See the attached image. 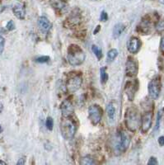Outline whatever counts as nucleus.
I'll use <instances>...</instances> for the list:
<instances>
[{"mask_svg": "<svg viewBox=\"0 0 164 165\" xmlns=\"http://www.w3.org/2000/svg\"><path fill=\"white\" fill-rule=\"evenodd\" d=\"M125 124L127 129L131 132H135L141 126V117L135 107H130L127 108L125 114Z\"/></svg>", "mask_w": 164, "mask_h": 165, "instance_id": "f257e3e1", "label": "nucleus"}, {"mask_svg": "<svg viewBox=\"0 0 164 165\" xmlns=\"http://www.w3.org/2000/svg\"><path fill=\"white\" fill-rule=\"evenodd\" d=\"M86 54L83 50L78 45H70L68 48V55L67 59L69 65L72 66H78L84 62Z\"/></svg>", "mask_w": 164, "mask_h": 165, "instance_id": "f03ea898", "label": "nucleus"}, {"mask_svg": "<svg viewBox=\"0 0 164 165\" xmlns=\"http://www.w3.org/2000/svg\"><path fill=\"white\" fill-rule=\"evenodd\" d=\"M77 131L76 123L71 117H63L60 121V131L65 139H72Z\"/></svg>", "mask_w": 164, "mask_h": 165, "instance_id": "7ed1b4c3", "label": "nucleus"}, {"mask_svg": "<svg viewBox=\"0 0 164 165\" xmlns=\"http://www.w3.org/2000/svg\"><path fill=\"white\" fill-rule=\"evenodd\" d=\"M130 143V138L129 135L124 131H119L116 134V138L114 143L115 154H122L126 152Z\"/></svg>", "mask_w": 164, "mask_h": 165, "instance_id": "20e7f679", "label": "nucleus"}, {"mask_svg": "<svg viewBox=\"0 0 164 165\" xmlns=\"http://www.w3.org/2000/svg\"><path fill=\"white\" fill-rule=\"evenodd\" d=\"M82 83V77L81 74H72L68 78L66 82V90L68 93H74L79 90Z\"/></svg>", "mask_w": 164, "mask_h": 165, "instance_id": "39448f33", "label": "nucleus"}, {"mask_svg": "<svg viewBox=\"0 0 164 165\" xmlns=\"http://www.w3.org/2000/svg\"><path fill=\"white\" fill-rule=\"evenodd\" d=\"M82 22V16L79 10L76 8L73 10L70 15L65 19L64 22V26L66 28H75L80 25Z\"/></svg>", "mask_w": 164, "mask_h": 165, "instance_id": "423d86ee", "label": "nucleus"}, {"mask_svg": "<svg viewBox=\"0 0 164 165\" xmlns=\"http://www.w3.org/2000/svg\"><path fill=\"white\" fill-rule=\"evenodd\" d=\"M88 114H89V119L92 125L97 126L100 123L103 116V111L100 106L97 104L92 105L88 108Z\"/></svg>", "mask_w": 164, "mask_h": 165, "instance_id": "0eeeda50", "label": "nucleus"}, {"mask_svg": "<svg viewBox=\"0 0 164 165\" xmlns=\"http://www.w3.org/2000/svg\"><path fill=\"white\" fill-rule=\"evenodd\" d=\"M161 81L159 78H155L152 79L149 83V97L153 99H157L159 97L161 92Z\"/></svg>", "mask_w": 164, "mask_h": 165, "instance_id": "6e6552de", "label": "nucleus"}, {"mask_svg": "<svg viewBox=\"0 0 164 165\" xmlns=\"http://www.w3.org/2000/svg\"><path fill=\"white\" fill-rule=\"evenodd\" d=\"M60 111L63 117H71L74 112V104L69 99H65L60 105Z\"/></svg>", "mask_w": 164, "mask_h": 165, "instance_id": "1a4fd4ad", "label": "nucleus"}, {"mask_svg": "<svg viewBox=\"0 0 164 165\" xmlns=\"http://www.w3.org/2000/svg\"><path fill=\"white\" fill-rule=\"evenodd\" d=\"M50 4L59 14H64L69 10V4L64 0H50Z\"/></svg>", "mask_w": 164, "mask_h": 165, "instance_id": "9d476101", "label": "nucleus"}, {"mask_svg": "<svg viewBox=\"0 0 164 165\" xmlns=\"http://www.w3.org/2000/svg\"><path fill=\"white\" fill-rule=\"evenodd\" d=\"M126 74L128 77H134L138 74V65L132 57H128L126 60Z\"/></svg>", "mask_w": 164, "mask_h": 165, "instance_id": "9b49d317", "label": "nucleus"}, {"mask_svg": "<svg viewBox=\"0 0 164 165\" xmlns=\"http://www.w3.org/2000/svg\"><path fill=\"white\" fill-rule=\"evenodd\" d=\"M138 82L137 80H134L130 81L126 83V88H125V93H126L129 101H133L134 97H135V93L138 90Z\"/></svg>", "mask_w": 164, "mask_h": 165, "instance_id": "f8f14e48", "label": "nucleus"}, {"mask_svg": "<svg viewBox=\"0 0 164 165\" xmlns=\"http://www.w3.org/2000/svg\"><path fill=\"white\" fill-rule=\"evenodd\" d=\"M153 122V113L151 111H148L144 114V116L141 118V132L142 133H147L152 127Z\"/></svg>", "mask_w": 164, "mask_h": 165, "instance_id": "ddd939ff", "label": "nucleus"}, {"mask_svg": "<svg viewBox=\"0 0 164 165\" xmlns=\"http://www.w3.org/2000/svg\"><path fill=\"white\" fill-rule=\"evenodd\" d=\"M141 41L138 37L133 36L130 39H129L127 42V50L131 54H136L141 48Z\"/></svg>", "mask_w": 164, "mask_h": 165, "instance_id": "4468645a", "label": "nucleus"}, {"mask_svg": "<svg viewBox=\"0 0 164 165\" xmlns=\"http://www.w3.org/2000/svg\"><path fill=\"white\" fill-rule=\"evenodd\" d=\"M152 26V22L149 18L147 17L144 18L139 22V24L137 26V31L139 32L142 35H147L150 32Z\"/></svg>", "mask_w": 164, "mask_h": 165, "instance_id": "2eb2a0df", "label": "nucleus"}, {"mask_svg": "<svg viewBox=\"0 0 164 165\" xmlns=\"http://www.w3.org/2000/svg\"><path fill=\"white\" fill-rule=\"evenodd\" d=\"M13 12L16 18H18L20 20L25 19L26 17V8L25 4L22 2H18L13 5Z\"/></svg>", "mask_w": 164, "mask_h": 165, "instance_id": "dca6fc26", "label": "nucleus"}, {"mask_svg": "<svg viewBox=\"0 0 164 165\" xmlns=\"http://www.w3.org/2000/svg\"><path fill=\"white\" fill-rule=\"evenodd\" d=\"M38 25L41 31L44 34L48 33L50 30V27H51V24L46 17H40L39 18Z\"/></svg>", "mask_w": 164, "mask_h": 165, "instance_id": "f3484780", "label": "nucleus"}, {"mask_svg": "<svg viewBox=\"0 0 164 165\" xmlns=\"http://www.w3.org/2000/svg\"><path fill=\"white\" fill-rule=\"evenodd\" d=\"M125 31V25L122 23L116 24L114 26L112 31V36L114 39L119 38L121 36V34L123 33V31Z\"/></svg>", "mask_w": 164, "mask_h": 165, "instance_id": "a211bd4d", "label": "nucleus"}, {"mask_svg": "<svg viewBox=\"0 0 164 165\" xmlns=\"http://www.w3.org/2000/svg\"><path fill=\"white\" fill-rule=\"evenodd\" d=\"M106 115L109 121H114L115 116V107L112 103H109L106 107Z\"/></svg>", "mask_w": 164, "mask_h": 165, "instance_id": "6ab92c4d", "label": "nucleus"}, {"mask_svg": "<svg viewBox=\"0 0 164 165\" xmlns=\"http://www.w3.org/2000/svg\"><path fill=\"white\" fill-rule=\"evenodd\" d=\"M117 56H118V50L116 49H110L106 54V60L107 62H112Z\"/></svg>", "mask_w": 164, "mask_h": 165, "instance_id": "aec40b11", "label": "nucleus"}, {"mask_svg": "<svg viewBox=\"0 0 164 165\" xmlns=\"http://www.w3.org/2000/svg\"><path fill=\"white\" fill-rule=\"evenodd\" d=\"M100 78H101V82H102V84H105L106 82H107L108 74L107 73H106V69L105 67L101 68Z\"/></svg>", "mask_w": 164, "mask_h": 165, "instance_id": "412c9836", "label": "nucleus"}, {"mask_svg": "<svg viewBox=\"0 0 164 165\" xmlns=\"http://www.w3.org/2000/svg\"><path fill=\"white\" fill-rule=\"evenodd\" d=\"M80 163L83 165H90V164H96V162L91 156L87 155V156L82 158Z\"/></svg>", "mask_w": 164, "mask_h": 165, "instance_id": "4be33fe9", "label": "nucleus"}, {"mask_svg": "<svg viewBox=\"0 0 164 165\" xmlns=\"http://www.w3.org/2000/svg\"><path fill=\"white\" fill-rule=\"evenodd\" d=\"M92 52L94 53V54L96 55V57L98 58V60H100V59L102 58V56H103L102 50L99 47L95 46V45H93V46H92Z\"/></svg>", "mask_w": 164, "mask_h": 165, "instance_id": "5701e85b", "label": "nucleus"}, {"mask_svg": "<svg viewBox=\"0 0 164 165\" xmlns=\"http://www.w3.org/2000/svg\"><path fill=\"white\" fill-rule=\"evenodd\" d=\"M46 128L49 130V131H52L53 130V127H54V121H53V119L52 117L49 116V117H47L46 121Z\"/></svg>", "mask_w": 164, "mask_h": 165, "instance_id": "b1692460", "label": "nucleus"}, {"mask_svg": "<svg viewBox=\"0 0 164 165\" xmlns=\"http://www.w3.org/2000/svg\"><path fill=\"white\" fill-rule=\"evenodd\" d=\"M156 30L158 32H162V31H164V20H160L157 23Z\"/></svg>", "mask_w": 164, "mask_h": 165, "instance_id": "393cba45", "label": "nucleus"}, {"mask_svg": "<svg viewBox=\"0 0 164 165\" xmlns=\"http://www.w3.org/2000/svg\"><path fill=\"white\" fill-rule=\"evenodd\" d=\"M161 119H162V111H159L157 115V121H156V126H155V131H158L160 127V123H161Z\"/></svg>", "mask_w": 164, "mask_h": 165, "instance_id": "a878e982", "label": "nucleus"}, {"mask_svg": "<svg viewBox=\"0 0 164 165\" xmlns=\"http://www.w3.org/2000/svg\"><path fill=\"white\" fill-rule=\"evenodd\" d=\"M49 56H47V55H43V56H40L38 58H36V61L38 62V63H46V62H48L50 60Z\"/></svg>", "mask_w": 164, "mask_h": 165, "instance_id": "bb28decb", "label": "nucleus"}, {"mask_svg": "<svg viewBox=\"0 0 164 165\" xmlns=\"http://www.w3.org/2000/svg\"><path fill=\"white\" fill-rule=\"evenodd\" d=\"M4 46H5V39L3 38L2 36H0V54L3 52Z\"/></svg>", "mask_w": 164, "mask_h": 165, "instance_id": "cd10ccee", "label": "nucleus"}, {"mask_svg": "<svg viewBox=\"0 0 164 165\" xmlns=\"http://www.w3.org/2000/svg\"><path fill=\"white\" fill-rule=\"evenodd\" d=\"M6 28L8 31H13L15 29V24L13 22V21H9L7 25H6Z\"/></svg>", "mask_w": 164, "mask_h": 165, "instance_id": "c85d7f7f", "label": "nucleus"}, {"mask_svg": "<svg viewBox=\"0 0 164 165\" xmlns=\"http://www.w3.org/2000/svg\"><path fill=\"white\" fill-rule=\"evenodd\" d=\"M108 19V15L107 13H106L105 11H102V13H101V16H100V20L102 21V22H106Z\"/></svg>", "mask_w": 164, "mask_h": 165, "instance_id": "c756f323", "label": "nucleus"}, {"mask_svg": "<svg viewBox=\"0 0 164 165\" xmlns=\"http://www.w3.org/2000/svg\"><path fill=\"white\" fill-rule=\"evenodd\" d=\"M158 163V160H157L156 158L154 157H151L150 158V159L149 160V162H148V164L149 165H156Z\"/></svg>", "mask_w": 164, "mask_h": 165, "instance_id": "7c9ffc66", "label": "nucleus"}, {"mask_svg": "<svg viewBox=\"0 0 164 165\" xmlns=\"http://www.w3.org/2000/svg\"><path fill=\"white\" fill-rule=\"evenodd\" d=\"M160 50L164 54V36L162 38L161 43H160Z\"/></svg>", "mask_w": 164, "mask_h": 165, "instance_id": "2f4dec72", "label": "nucleus"}, {"mask_svg": "<svg viewBox=\"0 0 164 165\" xmlns=\"http://www.w3.org/2000/svg\"><path fill=\"white\" fill-rule=\"evenodd\" d=\"M158 143L161 146L164 145V136H161L158 138Z\"/></svg>", "mask_w": 164, "mask_h": 165, "instance_id": "473e14b6", "label": "nucleus"}, {"mask_svg": "<svg viewBox=\"0 0 164 165\" xmlns=\"http://www.w3.org/2000/svg\"><path fill=\"white\" fill-rule=\"evenodd\" d=\"M25 163V159H23V158H22V159H20L18 160V163H17V164L18 165H22Z\"/></svg>", "mask_w": 164, "mask_h": 165, "instance_id": "72a5a7b5", "label": "nucleus"}, {"mask_svg": "<svg viewBox=\"0 0 164 165\" xmlns=\"http://www.w3.org/2000/svg\"><path fill=\"white\" fill-rule=\"evenodd\" d=\"M100 27H101L100 26H97V28H96L95 30H94V32H93V33H94V34H97V33H98V31H99V30H100Z\"/></svg>", "mask_w": 164, "mask_h": 165, "instance_id": "f704fd0d", "label": "nucleus"}, {"mask_svg": "<svg viewBox=\"0 0 164 165\" xmlns=\"http://www.w3.org/2000/svg\"><path fill=\"white\" fill-rule=\"evenodd\" d=\"M2 110H3V104H2V103H0V112L2 111Z\"/></svg>", "mask_w": 164, "mask_h": 165, "instance_id": "c9c22d12", "label": "nucleus"}, {"mask_svg": "<svg viewBox=\"0 0 164 165\" xmlns=\"http://www.w3.org/2000/svg\"><path fill=\"white\" fill-rule=\"evenodd\" d=\"M0 164L5 165V164H6V163H5V162H3V161H1V160H0Z\"/></svg>", "mask_w": 164, "mask_h": 165, "instance_id": "e433bc0d", "label": "nucleus"}, {"mask_svg": "<svg viewBox=\"0 0 164 165\" xmlns=\"http://www.w3.org/2000/svg\"><path fill=\"white\" fill-rule=\"evenodd\" d=\"M159 2L161 3H162V4H164V0H159Z\"/></svg>", "mask_w": 164, "mask_h": 165, "instance_id": "4c0bfd02", "label": "nucleus"}, {"mask_svg": "<svg viewBox=\"0 0 164 165\" xmlns=\"http://www.w3.org/2000/svg\"><path fill=\"white\" fill-rule=\"evenodd\" d=\"M2 132V127H1V125H0V133Z\"/></svg>", "mask_w": 164, "mask_h": 165, "instance_id": "58836bf2", "label": "nucleus"}]
</instances>
